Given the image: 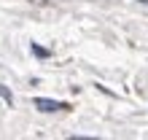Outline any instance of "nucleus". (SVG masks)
Returning a JSON list of instances; mask_svg holds the SVG:
<instances>
[{"label": "nucleus", "mask_w": 148, "mask_h": 140, "mask_svg": "<svg viewBox=\"0 0 148 140\" xmlns=\"http://www.w3.org/2000/svg\"><path fill=\"white\" fill-rule=\"evenodd\" d=\"M35 108L43 113H54V110H65L67 102H59V100H49V97H35Z\"/></svg>", "instance_id": "1"}, {"label": "nucleus", "mask_w": 148, "mask_h": 140, "mask_svg": "<svg viewBox=\"0 0 148 140\" xmlns=\"http://www.w3.org/2000/svg\"><path fill=\"white\" fill-rule=\"evenodd\" d=\"M30 49H32V54H35V57H40V59H46V57H49V49H43V46H38V43H32Z\"/></svg>", "instance_id": "2"}, {"label": "nucleus", "mask_w": 148, "mask_h": 140, "mask_svg": "<svg viewBox=\"0 0 148 140\" xmlns=\"http://www.w3.org/2000/svg\"><path fill=\"white\" fill-rule=\"evenodd\" d=\"M0 97H3V100H5L8 105H11V102H14V94H11V92H8V89H5V86H0Z\"/></svg>", "instance_id": "3"}, {"label": "nucleus", "mask_w": 148, "mask_h": 140, "mask_svg": "<svg viewBox=\"0 0 148 140\" xmlns=\"http://www.w3.org/2000/svg\"><path fill=\"white\" fill-rule=\"evenodd\" d=\"M70 140H100V137H84V135H70Z\"/></svg>", "instance_id": "4"}, {"label": "nucleus", "mask_w": 148, "mask_h": 140, "mask_svg": "<svg viewBox=\"0 0 148 140\" xmlns=\"http://www.w3.org/2000/svg\"><path fill=\"white\" fill-rule=\"evenodd\" d=\"M137 3H143V5H148V0H137Z\"/></svg>", "instance_id": "5"}]
</instances>
